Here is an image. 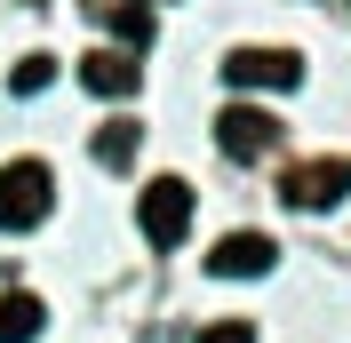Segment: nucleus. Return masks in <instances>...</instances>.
<instances>
[{"label":"nucleus","instance_id":"11","mask_svg":"<svg viewBox=\"0 0 351 343\" xmlns=\"http://www.w3.org/2000/svg\"><path fill=\"white\" fill-rule=\"evenodd\" d=\"M112 32H120V40H152V8H128V0H120V8H112Z\"/></svg>","mask_w":351,"mask_h":343},{"label":"nucleus","instance_id":"1","mask_svg":"<svg viewBox=\"0 0 351 343\" xmlns=\"http://www.w3.org/2000/svg\"><path fill=\"white\" fill-rule=\"evenodd\" d=\"M48 208H56L48 160H8L0 168V232H32V224H48Z\"/></svg>","mask_w":351,"mask_h":343},{"label":"nucleus","instance_id":"12","mask_svg":"<svg viewBox=\"0 0 351 343\" xmlns=\"http://www.w3.org/2000/svg\"><path fill=\"white\" fill-rule=\"evenodd\" d=\"M199 343H256V327L247 320H216V327H199Z\"/></svg>","mask_w":351,"mask_h":343},{"label":"nucleus","instance_id":"10","mask_svg":"<svg viewBox=\"0 0 351 343\" xmlns=\"http://www.w3.org/2000/svg\"><path fill=\"white\" fill-rule=\"evenodd\" d=\"M48 80H56V56H24V64L8 72V88H16V96H40Z\"/></svg>","mask_w":351,"mask_h":343},{"label":"nucleus","instance_id":"3","mask_svg":"<svg viewBox=\"0 0 351 343\" xmlns=\"http://www.w3.org/2000/svg\"><path fill=\"white\" fill-rule=\"evenodd\" d=\"M216 144H223V160H263V152L280 144V120L263 104H223L216 112Z\"/></svg>","mask_w":351,"mask_h":343},{"label":"nucleus","instance_id":"4","mask_svg":"<svg viewBox=\"0 0 351 343\" xmlns=\"http://www.w3.org/2000/svg\"><path fill=\"white\" fill-rule=\"evenodd\" d=\"M223 80L232 88H295L304 80V56L295 48H232L223 56Z\"/></svg>","mask_w":351,"mask_h":343},{"label":"nucleus","instance_id":"6","mask_svg":"<svg viewBox=\"0 0 351 343\" xmlns=\"http://www.w3.org/2000/svg\"><path fill=\"white\" fill-rule=\"evenodd\" d=\"M343 192H351V160H311V168L287 176V200L295 208H335Z\"/></svg>","mask_w":351,"mask_h":343},{"label":"nucleus","instance_id":"7","mask_svg":"<svg viewBox=\"0 0 351 343\" xmlns=\"http://www.w3.org/2000/svg\"><path fill=\"white\" fill-rule=\"evenodd\" d=\"M136 80H144V64H136V56H120V48L80 56V88H88V96H136Z\"/></svg>","mask_w":351,"mask_h":343},{"label":"nucleus","instance_id":"5","mask_svg":"<svg viewBox=\"0 0 351 343\" xmlns=\"http://www.w3.org/2000/svg\"><path fill=\"white\" fill-rule=\"evenodd\" d=\"M271 263H280V239H271V232H223L216 256H208V272H223V279H263Z\"/></svg>","mask_w":351,"mask_h":343},{"label":"nucleus","instance_id":"2","mask_svg":"<svg viewBox=\"0 0 351 343\" xmlns=\"http://www.w3.org/2000/svg\"><path fill=\"white\" fill-rule=\"evenodd\" d=\"M192 208H199V192L184 184V176H152V184L136 192V224H144V239H152V248H184Z\"/></svg>","mask_w":351,"mask_h":343},{"label":"nucleus","instance_id":"8","mask_svg":"<svg viewBox=\"0 0 351 343\" xmlns=\"http://www.w3.org/2000/svg\"><path fill=\"white\" fill-rule=\"evenodd\" d=\"M40 327H48V303L40 296H0V343H40Z\"/></svg>","mask_w":351,"mask_h":343},{"label":"nucleus","instance_id":"9","mask_svg":"<svg viewBox=\"0 0 351 343\" xmlns=\"http://www.w3.org/2000/svg\"><path fill=\"white\" fill-rule=\"evenodd\" d=\"M136 144H144V128H128V120H104L96 128V160L104 168H136Z\"/></svg>","mask_w":351,"mask_h":343}]
</instances>
